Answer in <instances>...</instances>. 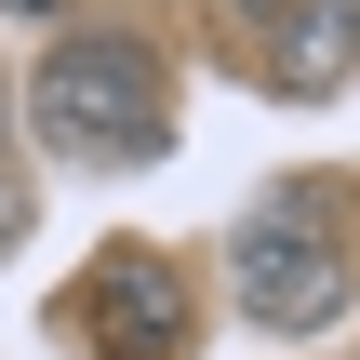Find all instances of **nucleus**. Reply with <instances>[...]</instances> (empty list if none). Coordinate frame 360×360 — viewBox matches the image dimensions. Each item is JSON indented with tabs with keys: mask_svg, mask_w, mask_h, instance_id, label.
Returning <instances> with one entry per match:
<instances>
[{
	"mask_svg": "<svg viewBox=\"0 0 360 360\" xmlns=\"http://www.w3.org/2000/svg\"><path fill=\"white\" fill-rule=\"evenodd\" d=\"M13 134L67 174H147L187 134V80L134 13H67L13 80Z\"/></svg>",
	"mask_w": 360,
	"mask_h": 360,
	"instance_id": "1",
	"label": "nucleus"
},
{
	"mask_svg": "<svg viewBox=\"0 0 360 360\" xmlns=\"http://www.w3.org/2000/svg\"><path fill=\"white\" fill-rule=\"evenodd\" d=\"M227 307L254 334H334L360 307V214L347 174H281L240 227H227Z\"/></svg>",
	"mask_w": 360,
	"mask_h": 360,
	"instance_id": "2",
	"label": "nucleus"
},
{
	"mask_svg": "<svg viewBox=\"0 0 360 360\" xmlns=\"http://www.w3.org/2000/svg\"><path fill=\"white\" fill-rule=\"evenodd\" d=\"M67 321H80V347H94V360H187V347H200L187 267H174V254H147V240L94 254V281L67 294Z\"/></svg>",
	"mask_w": 360,
	"mask_h": 360,
	"instance_id": "3",
	"label": "nucleus"
},
{
	"mask_svg": "<svg viewBox=\"0 0 360 360\" xmlns=\"http://www.w3.org/2000/svg\"><path fill=\"white\" fill-rule=\"evenodd\" d=\"M254 53H267V94H281V107H334V94L360 80V27L334 13V0H294Z\"/></svg>",
	"mask_w": 360,
	"mask_h": 360,
	"instance_id": "4",
	"label": "nucleus"
},
{
	"mask_svg": "<svg viewBox=\"0 0 360 360\" xmlns=\"http://www.w3.org/2000/svg\"><path fill=\"white\" fill-rule=\"evenodd\" d=\"M214 13H227V27H240V40H267V27H281V13H294V0H214Z\"/></svg>",
	"mask_w": 360,
	"mask_h": 360,
	"instance_id": "5",
	"label": "nucleus"
},
{
	"mask_svg": "<svg viewBox=\"0 0 360 360\" xmlns=\"http://www.w3.org/2000/svg\"><path fill=\"white\" fill-rule=\"evenodd\" d=\"M0 13H13V27H40V40L67 27V0H0Z\"/></svg>",
	"mask_w": 360,
	"mask_h": 360,
	"instance_id": "6",
	"label": "nucleus"
},
{
	"mask_svg": "<svg viewBox=\"0 0 360 360\" xmlns=\"http://www.w3.org/2000/svg\"><path fill=\"white\" fill-rule=\"evenodd\" d=\"M13 240H27V187L0 174V254H13Z\"/></svg>",
	"mask_w": 360,
	"mask_h": 360,
	"instance_id": "7",
	"label": "nucleus"
},
{
	"mask_svg": "<svg viewBox=\"0 0 360 360\" xmlns=\"http://www.w3.org/2000/svg\"><path fill=\"white\" fill-rule=\"evenodd\" d=\"M0 174H13V80H0Z\"/></svg>",
	"mask_w": 360,
	"mask_h": 360,
	"instance_id": "8",
	"label": "nucleus"
},
{
	"mask_svg": "<svg viewBox=\"0 0 360 360\" xmlns=\"http://www.w3.org/2000/svg\"><path fill=\"white\" fill-rule=\"evenodd\" d=\"M334 13H347V27H360V0H334Z\"/></svg>",
	"mask_w": 360,
	"mask_h": 360,
	"instance_id": "9",
	"label": "nucleus"
}]
</instances>
